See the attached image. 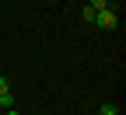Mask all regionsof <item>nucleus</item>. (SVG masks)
Segmentation results:
<instances>
[{
    "label": "nucleus",
    "instance_id": "nucleus-3",
    "mask_svg": "<svg viewBox=\"0 0 126 115\" xmlns=\"http://www.w3.org/2000/svg\"><path fill=\"white\" fill-rule=\"evenodd\" d=\"M14 105V94H0V108H11Z\"/></svg>",
    "mask_w": 126,
    "mask_h": 115
},
{
    "label": "nucleus",
    "instance_id": "nucleus-2",
    "mask_svg": "<svg viewBox=\"0 0 126 115\" xmlns=\"http://www.w3.org/2000/svg\"><path fill=\"white\" fill-rule=\"evenodd\" d=\"M98 115H119V108H116V105H112V101H105V105H102V108H98Z\"/></svg>",
    "mask_w": 126,
    "mask_h": 115
},
{
    "label": "nucleus",
    "instance_id": "nucleus-6",
    "mask_svg": "<svg viewBox=\"0 0 126 115\" xmlns=\"http://www.w3.org/2000/svg\"><path fill=\"white\" fill-rule=\"evenodd\" d=\"M0 115H21V112H11V108H7V112H0Z\"/></svg>",
    "mask_w": 126,
    "mask_h": 115
},
{
    "label": "nucleus",
    "instance_id": "nucleus-1",
    "mask_svg": "<svg viewBox=\"0 0 126 115\" xmlns=\"http://www.w3.org/2000/svg\"><path fill=\"white\" fill-rule=\"evenodd\" d=\"M94 28H105V31H112L116 25H119V14L112 11V4L109 7H102V11H94V21H91Z\"/></svg>",
    "mask_w": 126,
    "mask_h": 115
},
{
    "label": "nucleus",
    "instance_id": "nucleus-5",
    "mask_svg": "<svg viewBox=\"0 0 126 115\" xmlns=\"http://www.w3.org/2000/svg\"><path fill=\"white\" fill-rule=\"evenodd\" d=\"M88 7H94V11H102V7H109V0H91Z\"/></svg>",
    "mask_w": 126,
    "mask_h": 115
},
{
    "label": "nucleus",
    "instance_id": "nucleus-4",
    "mask_svg": "<svg viewBox=\"0 0 126 115\" xmlns=\"http://www.w3.org/2000/svg\"><path fill=\"white\" fill-rule=\"evenodd\" d=\"M0 94H11V80L7 77H0Z\"/></svg>",
    "mask_w": 126,
    "mask_h": 115
}]
</instances>
